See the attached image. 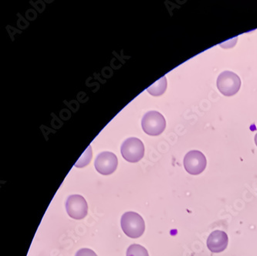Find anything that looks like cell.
I'll return each instance as SVG.
<instances>
[{"instance_id":"cell-1","label":"cell","mask_w":257,"mask_h":256,"mask_svg":"<svg viewBox=\"0 0 257 256\" xmlns=\"http://www.w3.org/2000/svg\"><path fill=\"white\" fill-rule=\"evenodd\" d=\"M120 225L124 234L132 238L142 236L146 230V224L142 217L133 211H128L122 215Z\"/></svg>"},{"instance_id":"cell-2","label":"cell","mask_w":257,"mask_h":256,"mask_svg":"<svg viewBox=\"0 0 257 256\" xmlns=\"http://www.w3.org/2000/svg\"><path fill=\"white\" fill-rule=\"evenodd\" d=\"M142 129L144 132L150 136H159L162 134L166 129V119L156 111L147 112L142 121Z\"/></svg>"},{"instance_id":"cell-3","label":"cell","mask_w":257,"mask_h":256,"mask_svg":"<svg viewBox=\"0 0 257 256\" xmlns=\"http://www.w3.org/2000/svg\"><path fill=\"white\" fill-rule=\"evenodd\" d=\"M240 86V78L232 71L225 70L218 77L217 88L223 96H234L239 92Z\"/></svg>"},{"instance_id":"cell-4","label":"cell","mask_w":257,"mask_h":256,"mask_svg":"<svg viewBox=\"0 0 257 256\" xmlns=\"http://www.w3.org/2000/svg\"><path fill=\"white\" fill-rule=\"evenodd\" d=\"M120 152L122 156L127 162H137L143 158L145 146L140 139L137 138H129L123 142L120 148Z\"/></svg>"},{"instance_id":"cell-5","label":"cell","mask_w":257,"mask_h":256,"mask_svg":"<svg viewBox=\"0 0 257 256\" xmlns=\"http://www.w3.org/2000/svg\"><path fill=\"white\" fill-rule=\"evenodd\" d=\"M66 210L70 218L81 220L87 216L88 206L85 198L81 195H71L66 202Z\"/></svg>"},{"instance_id":"cell-6","label":"cell","mask_w":257,"mask_h":256,"mask_svg":"<svg viewBox=\"0 0 257 256\" xmlns=\"http://www.w3.org/2000/svg\"><path fill=\"white\" fill-rule=\"evenodd\" d=\"M207 164L206 158L200 151L192 150L184 158V166L192 175H199L205 170Z\"/></svg>"},{"instance_id":"cell-7","label":"cell","mask_w":257,"mask_h":256,"mask_svg":"<svg viewBox=\"0 0 257 256\" xmlns=\"http://www.w3.org/2000/svg\"><path fill=\"white\" fill-rule=\"evenodd\" d=\"M117 163L118 160L114 153L103 152L96 158L94 166L97 172L102 175H110L117 169Z\"/></svg>"},{"instance_id":"cell-8","label":"cell","mask_w":257,"mask_h":256,"mask_svg":"<svg viewBox=\"0 0 257 256\" xmlns=\"http://www.w3.org/2000/svg\"><path fill=\"white\" fill-rule=\"evenodd\" d=\"M229 238L226 233L219 230L211 233L207 239V247L212 252L219 253L227 248Z\"/></svg>"},{"instance_id":"cell-9","label":"cell","mask_w":257,"mask_h":256,"mask_svg":"<svg viewBox=\"0 0 257 256\" xmlns=\"http://www.w3.org/2000/svg\"><path fill=\"white\" fill-rule=\"evenodd\" d=\"M167 89V80L166 77H162L154 83L147 89L148 92L154 96H162Z\"/></svg>"},{"instance_id":"cell-10","label":"cell","mask_w":257,"mask_h":256,"mask_svg":"<svg viewBox=\"0 0 257 256\" xmlns=\"http://www.w3.org/2000/svg\"><path fill=\"white\" fill-rule=\"evenodd\" d=\"M126 256H149V254L146 248L140 244H134L127 248Z\"/></svg>"},{"instance_id":"cell-11","label":"cell","mask_w":257,"mask_h":256,"mask_svg":"<svg viewBox=\"0 0 257 256\" xmlns=\"http://www.w3.org/2000/svg\"><path fill=\"white\" fill-rule=\"evenodd\" d=\"M92 158V151H91V146H88L87 148V150L86 151L85 153L83 154V156L80 158L79 160H81L83 159L81 162H79V163H76L75 166H78V167H82V166H86V165L88 164L89 162H90V159Z\"/></svg>"},{"instance_id":"cell-12","label":"cell","mask_w":257,"mask_h":256,"mask_svg":"<svg viewBox=\"0 0 257 256\" xmlns=\"http://www.w3.org/2000/svg\"><path fill=\"white\" fill-rule=\"evenodd\" d=\"M75 256H97L93 250L90 248H81L77 251Z\"/></svg>"},{"instance_id":"cell-13","label":"cell","mask_w":257,"mask_h":256,"mask_svg":"<svg viewBox=\"0 0 257 256\" xmlns=\"http://www.w3.org/2000/svg\"><path fill=\"white\" fill-rule=\"evenodd\" d=\"M255 145H256V146H257V134L255 135Z\"/></svg>"}]
</instances>
